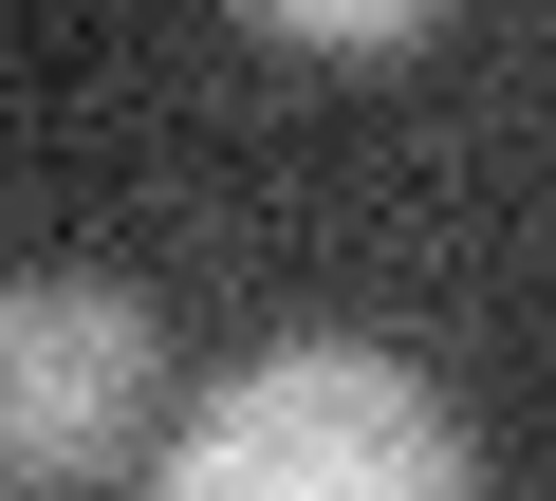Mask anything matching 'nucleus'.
I'll return each instance as SVG.
<instances>
[{
  "instance_id": "1",
  "label": "nucleus",
  "mask_w": 556,
  "mask_h": 501,
  "mask_svg": "<svg viewBox=\"0 0 556 501\" xmlns=\"http://www.w3.org/2000/svg\"><path fill=\"white\" fill-rule=\"evenodd\" d=\"M482 446L390 372V353H278V372H241L223 409H186L167 446H149V483L167 501H445Z\"/></svg>"
},
{
  "instance_id": "2",
  "label": "nucleus",
  "mask_w": 556,
  "mask_h": 501,
  "mask_svg": "<svg viewBox=\"0 0 556 501\" xmlns=\"http://www.w3.org/2000/svg\"><path fill=\"white\" fill-rule=\"evenodd\" d=\"M149 409V316L112 279H0V483H75Z\"/></svg>"
},
{
  "instance_id": "3",
  "label": "nucleus",
  "mask_w": 556,
  "mask_h": 501,
  "mask_svg": "<svg viewBox=\"0 0 556 501\" xmlns=\"http://www.w3.org/2000/svg\"><path fill=\"white\" fill-rule=\"evenodd\" d=\"M241 20L316 38V57H371V38H408V20H427V0H241Z\"/></svg>"
}]
</instances>
